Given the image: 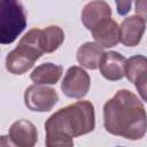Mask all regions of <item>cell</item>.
Masks as SVG:
<instances>
[{"label":"cell","mask_w":147,"mask_h":147,"mask_svg":"<svg viewBox=\"0 0 147 147\" xmlns=\"http://www.w3.org/2000/svg\"><path fill=\"white\" fill-rule=\"evenodd\" d=\"M103 126L113 136L129 140L144 138L147 117L144 103L129 90H119L103 106Z\"/></svg>","instance_id":"obj_1"},{"label":"cell","mask_w":147,"mask_h":147,"mask_svg":"<svg viewBox=\"0 0 147 147\" xmlns=\"http://www.w3.org/2000/svg\"><path fill=\"white\" fill-rule=\"evenodd\" d=\"M95 113L92 102L83 100L59 109L45 122L47 147H71L72 138L92 132Z\"/></svg>","instance_id":"obj_2"},{"label":"cell","mask_w":147,"mask_h":147,"mask_svg":"<svg viewBox=\"0 0 147 147\" xmlns=\"http://www.w3.org/2000/svg\"><path fill=\"white\" fill-rule=\"evenodd\" d=\"M42 54L44 52L39 44V29L36 28L25 33L18 45L8 53L6 69L13 75L25 74Z\"/></svg>","instance_id":"obj_3"},{"label":"cell","mask_w":147,"mask_h":147,"mask_svg":"<svg viewBox=\"0 0 147 147\" xmlns=\"http://www.w3.org/2000/svg\"><path fill=\"white\" fill-rule=\"evenodd\" d=\"M26 28V14L18 0H0V44L8 45Z\"/></svg>","instance_id":"obj_4"},{"label":"cell","mask_w":147,"mask_h":147,"mask_svg":"<svg viewBox=\"0 0 147 147\" xmlns=\"http://www.w3.org/2000/svg\"><path fill=\"white\" fill-rule=\"evenodd\" d=\"M59 95L53 87L34 84L24 92V103L32 111L45 113L53 109L57 103Z\"/></svg>","instance_id":"obj_5"},{"label":"cell","mask_w":147,"mask_h":147,"mask_svg":"<svg viewBox=\"0 0 147 147\" xmlns=\"http://www.w3.org/2000/svg\"><path fill=\"white\" fill-rule=\"evenodd\" d=\"M91 85L88 74L80 67L74 65L67 70V74L61 83V90L64 95L72 99L84 98Z\"/></svg>","instance_id":"obj_6"},{"label":"cell","mask_w":147,"mask_h":147,"mask_svg":"<svg viewBox=\"0 0 147 147\" xmlns=\"http://www.w3.org/2000/svg\"><path fill=\"white\" fill-rule=\"evenodd\" d=\"M124 76L132 83L141 95L142 101L146 100L147 84V60L144 55H133L125 61Z\"/></svg>","instance_id":"obj_7"},{"label":"cell","mask_w":147,"mask_h":147,"mask_svg":"<svg viewBox=\"0 0 147 147\" xmlns=\"http://www.w3.org/2000/svg\"><path fill=\"white\" fill-rule=\"evenodd\" d=\"M146 22L139 15H132L123 20L119 25V41L127 47L137 46L145 32Z\"/></svg>","instance_id":"obj_8"},{"label":"cell","mask_w":147,"mask_h":147,"mask_svg":"<svg viewBox=\"0 0 147 147\" xmlns=\"http://www.w3.org/2000/svg\"><path fill=\"white\" fill-rule=\"evenodd\" d=\"M13 145L18 147H33L38 140L36 126L28 119H18L14 122L8 133Z\"/></svg>","instance_id":"obj_9"},{"label":"cell","mask_w":147,"mask_h":147,"mask_svg":"<svg viewBox=\"0 0 147 147\" xmlns=\"http://www.w3.org/2000/svg\"><path fill=\"white\" fill-rule=\"evenodd\" d=\"M125 61L126 59L115 51L103 52L98 68L100 69V74L106 79L116 82L124 77Z\"/></svg>","instance_id":"obj_10"},{"label":"cell","mask_w":147,"mask_h":147,"mask_svg":"<svg viewBox=\"0 0 147 147\" xmlns=\"http://www.w3.org/2000/svg\"><path fill=\"white\" fill-rule=\"evenodd\" d=\"M90 31L96 44L101 47L110 48L119 42V26L111 17L101 21Z\"/></svg>","instance_id":"obj_11"},{"label":"cell","mask_w":147,"mask_h":147,"mask_svg":"<svg viewBox=\"0 0 147 147\" xmlns=\"http://www.w3.org/2000/svg\"><path fill=\"white\" fill-rule=\"evenodd\" d=\"M111 17V8L105 0H93L88 2L82 11V22L87 30L103 20Z\"/></svg>","instance_id":"obj_12"},{"label":"cell","mask_w":147,"mask_h":147,"mask_svg":"<svg viewBox=\"0 0 147 147\" xmlns=\"http://www.w3.org/2000/svg\"><path fill=\"white\" fill-rule=\"evenodd\" d=\"M62 71H63V68L61 65L47 62L34 68L30 75V78L34 84L53 85L59 82V79L61 78Z\"/></svg>","instance_id":"obj_13"},{"label":"cell","mask_w":147,"mask_h":147,"mask_svg":"<svg viewBox=\"0 0 147 147\" xmlns=\"http://www.w3.org/2000/svg\"><path fill=\"white\" fill-rule=\"evenodd\" d=\"M103 54V48L92 41L83 44L77 51V61L86 69L94 70L99 67L100 59Z\"/></svg>","instance_id":"obj_14"},{"label":"cell","mask_w":147,"mask_h":147,"mask_svg":"<svg viewBox=\"0 0 147 147\" xmlns=\"http://www.w3.org/2000/svg\"><path fill=\"white\" fill-rule=\"evenodd\" d=\"M64 41V32L57 25L39 29V44L44 53H53Z\"/></svg>","instance_id":"obj_15"},{"label":"cell","mask_w":147,"mask_h":147,"mask_svg":"<svg viewBox=\"0 0 147 147\" xmlns=\"http://www.w3.org/2000/svg\"><path fill=\"white\" fill-rule=\"evenodd\" d=\"M133 0H115L116 7H117V13L122 16L126 15L131 10V3Z\"/></svg>","instance_id":"obj_16"},{"label":"cell","mask_w":147,"mask_h":147,"mask_svg":"<svg viewBox=\"0 0 147 147\" xmlns=\"http://www.w3.org/2000/svg\"><path fill=\"white\" fill-rule=\"evenodd\" d=\"M146 0H136V11L139 16L146 20Z\"/></svg>","instance_id":"obj_17"},{"label":"cell","mask_w":147,"mask_h":147,"mask_svg":"<svg viewBox=\"0 0 147 147\" xmlns=\"http://www.w3.org/2000/svg\"><path fill=\"white\" fill-rule=\"evenodd\" d=\"M11 142L9 140V137L6 136H0V146L1 147H6V146H10Z\"/></svg>","instance_id":"obj_18"}]
</instances>
